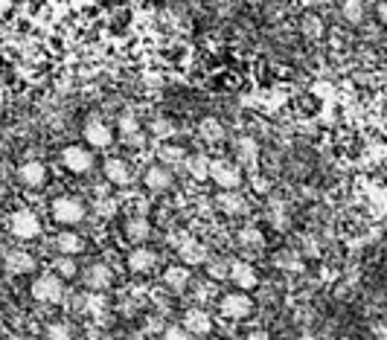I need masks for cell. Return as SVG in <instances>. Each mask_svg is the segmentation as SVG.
<instances>
[{
    "mask_svg": "<svg viewBox=\"0 0 387 340\" xmlns=\"http://www.w3.org/2000/svg\"><path fill=\"white\" fill-rule=\"evenodd\" d=\"M50 209H53V219H55L58 224H68V227L85 221V212H88V209H85V201H82V198H73V195L55 198Z\"/></svg>",
    "mask_w": 387,
    "mask_h": 340,
    "instance_id": "obj_1",
    "label": "cell"
},
{
    "mask_svg": "<svg viewBox=\"0 0 387 340\" xmlns=\"http://www.w3.org/2000/svg\"><path fill=\"white\" fill-rule=\"evenodd\" d=\"M32 297L38 302H47V305H55L64 300V280L58 273H44L32 283Z\"/></svg>",
    "mask_w": 387,
    "mask_h": 340,
    "instance_id": "obj_2",
    "label": "cell"
},
{
    "mask_svg": "<svg viewBox=\"0 0 387 340\" xmlns=\"http://www.w3.org/2000/svg\"><path fill=\"white\" fill-rule=\"evenodd\" d=\"M210 180L218 190H239L242 187V169L230 160H210Z\"/></svg>",
    "mask_w": 387,
    "mask_h": 340,
    "instance_id": "obj_3",
    "label": "cell"
},
{
    "mask_svg": "<svg viewBox=\"0 0 387 340\" xmlns=\"http://www.w3.org/2000/svg\"><path fill=\"white\" fill-rule=\"evenodd\" d=\"M9 230H12L15 238L29 241V238L41 236V221H38V215L32 209H18V212H12V219H9Z\"/></svg>",
    "mask_w": 387,
    "mask_h": 340,
    "instance_id": "obj_4",
    "label": "cell"
},
{
    "mask_svg": "<svg viewBox=\"0 0 387 340\" xmlns=\"http://www.w3.org/2000/svg\"><path fill=\"white\" fill-rule=\"evenodd\" d=\"M221 314L230 317V320H245L253 314V300L248 297V291H233V294H224V300L218 302Z\"/></svg>",
    "mask_w": 387,
    "mask_h": 340,
    "instance_id": "obj_5",
    "label": "cell"
},
{
    "mask_svg": "<svg viewBox=\"0 0 387 340\" xmlns=\"http://www.w3.org/2000/svg\"><path fill=\"white\" fill-rule=\"evenodd\" d=\"M61 163L73 175H85L93 169V151L85 146H68V148H61Z\"/></svg>",
    "mask_w": 387,
    "mask_h": 340,
    "instance_id": "obj_6",
    "label": "cell"
},
{
    "mask_svg": "<svg viewBox=\"0 0 387 340\" xmlns=\"http://www.w3.org/2000/svg\"><path fill=\"white\" fill-rule=\"evenodd\" d=\"M82 283H85L88 291H96V294H100V291H108V288L114 285V270H111L105 262H93V265L85 268Z\"/></svg>",
    "mask_w": 387,
    "mask_h": 340,
    "instance_id": "obj_7",
    "label": "cell"
},
{
    "mask_svg": "<svg viewBox=\"0 0 387 340\" xmlns=\"http://www.w3.org/2000/svg\"><path fill=\"white\" fill-rule=\"evenodd\" d=\"M143 183H146L149 192H166V190H172L175 175H172V169L166 163H152L143 172Z\"/></svg>",
    "mask_w": 387,
    "mask_h": 340,
    "instance_id": "obj_8",
    "label": "cell"
},
{
    "mask_svg": "<svg viewBox=\"0 0 387 340\" xmlns=\"http://www.w3.org/2000/svg\"><path fill=\"white\" fill-rule=\"evenodd\" d=\"M82 134H85V143L90 148H108L114 143V131H111L108 122H102V119H88Z\"/></svg>",
    "mask_w": 387,
    "mask_h": 340,
    "instance_id": "obj_9",
    "label": "cell"
},
{
    "mask_svg": "<svg viewBox=\"0 0 387 340\" xmlns=\"http://www.w3.org/2000/svg\"><path fill=\"white\" fill-rule=\"evenodd\" d=\"M181 326H184L192 337H204V334H210V331H213V320H210V314L204 312V308H198V305L186 308L184 317H181Z\"/></svg>",
    "mask_w": 387,
    "mask_h": 340,
    "instance_id": "obj_10",
    "label": "cell"
},
{
    "mask_svg": "<svg viewBox=\"0 0 387 340\" xmlns=\"http://www.w3.org/2000/svg\"><path fill=\"white\" fill-rule=\"evenodd\" d=\"M18 180L26 190H41L47 183V166L41 160H26L18 166Z\"/></svg>",
    "mask_w": 387,
    "mask_h": 340,
    "instance_id": "obj_11",
    "label": "cell"
},
{
    "mask_svg": "<svg viewBox=\"0 0 387 340\" xmlns=\"http://www.w3.org/2000/svg\"><path fill=\"white\" fill-rule=\"evenodd\" d=\"M230 280L239 291H253L260 285V273H256V268L250 262L239 259V262H230Z\"/></svg>",
    "mask_w": 387,
    "mask_h": 340,
    "instance_id": "obj_12",
    "label": "cell"
},
{
    "mask_svg": "<svg viewBox=\"0 0 387 340\" xmlns=\"http://www.w3.org/2000/svg\"><path fill=\"white\" fill-rule=\"evenodd\" d=\"M102 172H105V180L111 183V187H128V183L134 180L132 166H128V160H122V158H108Z\"/></svg>",
    "mask_w": 387,
    "mask_h": 340,
    "instance_id": "obj_13",
    "label": "cell"
},
{
    "mask_svg": "<svg viewBox=\"0 0 387 340\" xmlns=\"http://www.w3.org/2000/svg\"><path fill=\"white\" fill-rule=\"evenodd\" d=\"M125 262H128V270H132V273H152L157 268L160 256L152 251V247H134Z\"/></svg>",
    "mask_w": 387,
    "mask_h": 340,
    "instance_id": "obj_14",
    "label": "cell"
},
{
    "mask_svg": "<svg viewBox=\"0 0 387 340\" xmlns=\"http://www.w3.org/2000/svg\"><path fill=\"white\" fill-rule=\"evenodd\" d=\"M216 207L224 215H242V212H248V198L239 195V190H221L216 195Z\"/></svg>",
    "mask_w": 387,
    "mask_h": 340,
    "instance_id": "obj_15",
    "label": "cell"
},
{
    "mask_svg": "<svg viewBox=\"0 0 387 340\" xmlns=\"http://www.w3.org/2000/svg\"><path fill=\"white\" fill-rule=\"evenodd\" d=\"M4 268H6V273H15V276L32 273L36 270V256H29L26 251H9L4 256Z\"/></svg>",
    "mask_w": 387,
    "mask_h": 340,
    "instance_id": "obj_16",
    "label": "cell"
},
{
    "mask_svg": "<svg viewBox=\"0 0 387 340\" xmlns=\"http://www.w3.org/2000/svg\"><path fill=\"white\" fill-rule=\"evenodd\" d=\"M178 256H181V262L186 268L189 265H204L207 262V247L201 241H196V238H184L181 247H178Z\"/></svg>",
    "mask_w": 387,
    "mask_h": 340,
    "instance_id": "obj_17",
    "label": "cell"
},
{
    "mask_svg": "<svg viewBox=\"0 0 387 340\" xmlns=\"http://www.w3.org/2000/svg\"><path fill=\"white\" fill-rule=\"evenodd\" d=\"M125 238L132 244H143L149 236H152V221L146 219V215H132V219L125 221Z\"/></svg>",
    "mask_w": 387,
    "mask_h": 340,
    "instance_id": "obj_18",
    "label": "cell"
},
{
    "mask_svg": "<svg viewBox=\"0 0 387 340\" xmlns=\"http://www.w3.org/2000/svg\"><path fill=\"white\" fill-rule=\"evenodd\" d=\"M189 280H192V273H189L186 265H169V268L164 270V285H166L169 291H175V294H181V291L189 285Z\"/></svg>",
    "mask_w": 387,
    "mask_h": 340,
    "instance_id": "obj_19",
    "label": "cell"
},
{
    "mask_svg": "<svg viewBox=\"0 0 387 340\" xmlns=\"http://www.w3.org/2000/svg\"><path fill=\"white\" fill-rule=\"evenodd\" d=\"M236 158H239V166H245L250 172L256 169V160H260V146H256L253 137H242L236 143Z\"/></svg>",
    "mask_w": 387,
    "mask_h": 340,
    "instance_id": "obj_20",
    "label": "cell"
},
{
    "mask_svg": "<svg viewBox=\"0 0 387 340\" xmlns=\"http://www.w3.org/2000/svg\"><path fill=\"white\" fill-rule=\"evenodd\" d=\"M55 247H58V253H68V256H76L85 251V238L73 230H61L55 236Z\"/></svg>",
    "mask_w": 387,
    "mask_h": 340,
    "instance_id": "obj_21",
    "label": "cell"
},
{
    "mask_svg": "<svg viewBox=\"0 0 387 340\" xmlns=\"http://www.w3.org/2000/svg\"><path fill=\"white\" fill-rule=\"evenodd\" d=\"M236 241H239L242 251H250V253H260L263 247H265V236H263L260 227H242L239 236H236Z\"/></svg>",
    "mask_w": 387,
    "mask_h": 340,
    "instance_id": "obj_22",
    "label": "cell"
},
{
    "mask_svg": "<svg viewBox=\"0 0 387 340\" xmlns=\"http://www.w3.org/2000/svg\"><path fill=\"white\" fill-rule=\"evenodd\" d=\"M184 166L196 180H207L210 177V158H204V154H186Z\"/></svg>",
    "mask_w": 387,
    "mask_h": 340,
    "instance_id": "obj_23",
    "label": "cell"
},
{
    "mask_svg": "<svg viewBox=\"0 0 387 340\" xmlns=\"http://www.w3.org/2000/svg\"><path fill=\"white\" fill-rule=\"evenodd\" d=\"M157 158H160V163H166V166H181L186 160V148H181V146H160Z\"/></svg>",
    "mask_w": 387,
    "mask_h": 340,
    "instance_id": "obj_24",
    "label": "cell"
},
{
    "mask_svg": "<svg viewBox=\"0 0 387 340\" xmlns=\"http://www.w3.org/2000/svg\"><path fill=\"white\" fill-rule=\"evenodd\" d=\"M53 273H58L61 280H73V276L79 273V268H76L73 256H68V253H58V259L53 262Z\"/></svg>",
    "mask_w": 387,
    "mask_h": 340,
    "instance_id": "obj_25",
    "label": "cell"
},
{
    "mask_svg": "<svg viewBox=\"0 0 387 340\" xmlns=\"http://www.w3.org/2000/svg\"><path fill=\"white\" fill-rule=\"evenodd\" d=\"M207 276L213 283H221V280H230V265L224 259H207Z\"/></svg>",
    "mask_w": 387,
    "mask_h": 340,
    "instance_id": "obj_26",
    "label": "cell"
},
{
    "mask_svg": "<svg viewBox=\"0 0 387 340\" xmlns=\"http://www.w3.org/2000/svg\"><path fill=\"white\" fill-rule=\"evenodd\" d=\"M341 15L349 23H359L364 18V0H341Z\"/></svg>",
    "mask_w": 387,
    "mask_h": 340,
    "instance_id": "obj_27",
    "label": "cell"
},
{
    "mask_svg": "<svg viewBox=\"0 0 387 340\" xmlns=\"http://www.w3.org/2000/svg\"><path fill=\"white\" fill-rule=\"evenodd\" d=\"M201 137L207 140V143H218L221 137H224V128H221V122L218 119H213V116H207V119H201Z\"/></svg>",
    "mask_w": 387,
    "mask_h": 340,
    "instance_id": "obj_28",
    "label": "cell"
},
{
    "mask_svg": "<svg viewBox=\"0 0 387 340\" xmlns=\"http://www.w3.org/2000/svg\"><path fill=\"white\" fill-rule=\"evenodd\" d=\"M117 126H120V134H122V140H125L128 134H137V131H140V119H137L134 111H122Z\"/></svg>",
    "mask_w": 387,
    "mask_h": 340,
    "instance_id": "obj_29",
    "label": "cell"
},
{
    "mask_svg": "<svg viewBox=\"0 0 387 340\" xmlns=\"http://www.w3.org/2000/svg\"><path fill=\"white\" fill-rule=\"evenodd\" d=\"M324 29H327V26H324V21H320L317 15H306V18H303V35H306L309 41H317L320 35H324Z\"/></svg>",
    "mask_w": 387,
    "mask_h": 340,
    "instance_id": "obj_30",
    "label": "cell"
},
{
    "mask_svg": "<svg viewBox=\"0 0 387 340\" xmlns=\"http://www.w3.org/2000/svg\"><path fill=\"white\" fill-rule=\"evenodd\" d=\"M274 262H277L280 268H288V270H303V259H300L295 251H282Z\"/></svg>",
    "mask_w": 387,
    "mask_h": 340,
    "instance_id": "obj_31",
    "label": "cell"
},
{
    "mask_svg": "<svg viewBox=\"0 0 387 340\" xmlns=\"http://www.w3.org/2000/svg\"><path fill=\"white\" fill-rule=\"evenodd\" d=\"M47 340H73V331H70V326L68 323H50L47 326Z\"/></svg>",
    "mask_w": 387,
    "mask_h": 340,
    "instance_id": "obj_32",
    "label": "cell"
},
{
    "mask_svg": "<svg viewBox=\"0 0 387 340\" xmlns=\"http://www.w3.org/2000/svg\"><path fill=\"white\" fill-rule=\"evenodd\" d=\"M152 134L160 137V140H166V137L175 134V126H172L169 119H157V122H152Z\"/></svg>",
    "mask_w": 387,
    "mask_h": 340,
    "instance_id": "obj_33",
    "label": "cell"
},
{
    "mask_svg": "<svg viewBox=\"0 0 387 340\" xmlns=\"http://www.w3.org/2000/svg\"><path fill=\"white\" fill-rule=\"evenodd\" d=\"M164 340H192V334H189L184 326H166Z\"/></svg>",
    "mask_w": 387,
    "mask_h": 340,
    "instance_id": "obj_34",
    "label": "cell"
},
{
    "mask_svg": "<svg viewBox=\"0 0 387 340\" xmlns=\"http://www.w3.org/2000/svg\"><path fill=\"white\" fill-rule=\"evenodd\" d=\"M250 187H253L256 192H260V195H265V192L271 190V183H268L265 177H260V175H253V177H250Z\"/></svg>",
    "mask_w": 387,
    "mask_h": 340,
    "instance_id": "obj_35",
    "label": "cell"
},
{
    "mask_svg": "<svg viewBox=\"0 0 387 340\" xmlns=\"http://www.w3.org/2000/svg\"><path fill=\"white\" fill-rule=\"evenodd\" d=\"M125 146L143 148V146H146V134H143V131H137V134H128V137H125Z\"/></svg>",
    "mask_w": 387,
    "mask_h": 340,
    "instance_id": "obj_36",
    "label": "cell"
},
{
    "mask_svg": "<svg viewBox=\"0 0 387 340\" xmlns=\"http://www.w3.org/2000/svg\"><path fill=\"white\" fill-rule=\"evenodd\" d=\"M271 224L277 227V230H288V219H285V215L277 209V212H271Z\"/></svg>",
    "mask_w": 387,
    "mask_h": 340,
    "instance_id": "obj_37",
    "label": "cell"
},
{
    "mask_svg": "<svg viewBox=\"0 0 387 340\" xmlns=\"http://www.w3.org/2000/svg\"><path fill=\"white\" fill-rule=\"evenodd\" d=\"M96 209H100V215H114V212H117V204L108 198V201H100V207H96Z\"/></svg>",
    "mask_w": 387,
    "mask_h": 340,
    "instance_id": "obj_38",
    "label": "cell"
},
{
    "mask_svg": "<svg viewBox=\"0 0 387 340\" xmlns=\"http://www.w3.org/2000/svg\"><path fill=\"white\" fill-rule=\"evenodd\" d=\"M245 340H271V334L268 331H263V329H256V331H248V337Z\"/></svg>",
    "mask_w": 387,
    "mask_h": 340,
    "instance_id": "obj_39",
    "label": "cell"
},
{
    "mask_svg": "<svg viewBox=\"0 0 387 340\" xmlns=\"http://www.w3.org/2000/svg\"><path fill=\"white\" fill-rule=\"evenodd\" d=\"M303 6H309V9H320V6H327V4H332V0H300Z\"/></svg>",
    "mask_w": 387,
    "mask_h": 340,
    "instance_id": "obj_40",
    "label": "cell"
},
{
    "mask_svg": "<svg viewBox=\"0 0 387 340\" xmlns=\"http://www.w3.org/2000/svg\"><path fill=\"white\" fill-rule=\"evenodd\" d=\"M376 15H378V21L387 26V0H381V4H378V9H376Z\"/></svg>",
    "mask_w": 387,
    "mask_h": 340,
    "instance_id": "obj_41",
    "label": "cell"
},
{
    "mask_svg": "<svg viewBox=\"0 0 387 340\" xmlns=\"http://www.w3.org/2000/svg\"><path fill=\"white\" fill-rule=\"evenodd\" d=\"M6 198V187H4V183H0V201H4Z\"/></svg>",
    "mask_w": 387,
    "mask_h": 340,
    "instance_id": "obj_42",
    "label": "cell"
},
{
    "mask_svg": "<svg viewBox=\"0 0 387 340\" xmlns=\"http://www.w3.org/2000/svg\"><path fill=\"white\" fill-rule=\"evenodd\" d=\"M250 4H260V0H250Z\"/></svg>",
    "mask_w": 387,
    "mask_h": 340,
    "instance_id": "obj_43",
    "label": "cell"
}]
</instances>
